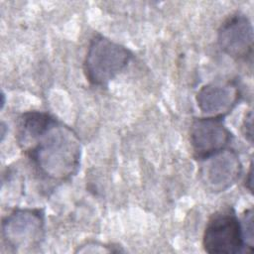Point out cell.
I'll use <instances>...</instances> for the list:
<instances>
[{
	"label": "cell",
	"instance_id": "3",
	"mask_svg": "<svg viewBox=\"0 0 254 254\" xmlns=\"http://www.w3.org/2000/svg\"><path fill=\"white\" fill-rule=\"evenodd\" d=\"M202 246L210 254H237L249 252L242 231L241 220L232 208L214 212L206 222Z\"/></svg>",
	"mask_w": 254,
	"mask_h": 254
},
{
	"label": "cell",
	"instance_id": "5",
	"mask_svg": "<svg viewBox=\"0 0 254 254\" xmlns=\"http://www.w3.org/2000/svg\"><path fill=\"white\" fill-rule=\"evenodd\" d=\"M242 173L237 153L226 148L203 160L199 170L200 181L211 192H222L231 188Z\"/></svg>",
	"mask_w": 254,
	"mask_h": 254
},
{
	"label": "cell",
	"instance_id": "6",
	"mask_svg": "<svg viewBox=\"0 0 254 254\" xmlns=\"http://www.w3.org/2000/svg\"><path fill=\"white\" fill-rule=\"evenodd\" d=\"M232 133L222 118H195L190 128V142L193 155L199 161L228 148Z\"/></svg>",
	"mask_w": 254,
	"mask_h": 254
},
{
	"label": "cell",
	"instance_id": "11",
	"mask_svg": "<svg viewBox=\"0 0 254 254\" xmlns=\"http://www.w3.org/2000/svg\"><path fill=\"white\" fill-rule=\"evenodd\" d=\"M246 176L247 178L245 180V187L248 189L249 191H252V165H250L249 172Z\"/></svg>",
	"mask_w": 254,
	"mask_h": 254
},
{
	"label": "cell",
	"instance_id": "10",
	"mask_svg": "<svg viewBox=\"0 0 254 254\" xmlns=\"http://www.w3.org/2000/svg\"><path fill=\"white\" fill-rule=\"evenodd\" d=\"M242 129H243V134L245 138L252 143V138H253V128H252V111H249L243 120L242 124Z\"/></svg>",
	"mask_w": 254,
	"mask_h": 254
},
{
	"label": "cell",
	"instance_id": "7",
	"mask_svg": "<svg viewBox=\"0 0 254 254\" xmlns=\"http://www.w3.org/2000/svg\"><path fill=\"white\" fill-rule=\"evenodd\" d=\"M253 39L252 23L242 13L228 17L217 32V43L220 50L236 61L251 60Z\"/></svg>",
	"mask_w": 254,
	"mask_h": 254
},
{
	"label": "cell",
	"instance_id": "9",
	"mask_svg": "<svg viewBox=\"0 0 254 254\" xmlns=\"http://www.w3.org/2000/svg\"><path fill=\"white\" fill-rule=\"evenodd\" d=\"M243 236L245 240V244L249 250V252L253 251V239H254V230H253V212L252 208H249L243 214V218L241 220Z\"/></svg>",
	"mask_w": 254,
	"mask_h": 254
},
{
	"label": "cell",
	"instance_id": "4",
	"mask_svg": "<svg viewBox=\"0 0 254 254\" xmlns=\"http://www.w3.org/2000/svg\"><path fill=\"white\" fill-rule=\"evenodd\" d=\"M45 234V215L39 208H17L2 220V236L14 251L39 246Z\"/></svg>",
	"mask_w": 254,
	"mask_h": 254
},
{
	"label": "cell",
	"instance_id": "2",
	"mask_svg": "<svg viewBox=\"0 0 254 254\" xmlns=\"http://www.w3.org/2000/svg\"><path fill=\"white\" fill-rule=\"evenodd\" d=\"M133 58L126 47L100 35H94L87 47L83 61L86 79L95 86H107L121 73Z\"/></svg>",
	"mask_w": 254,
	"mask_h": 254
},
{
	"label": "cell",
	"instance_id": "8",
	"mask_svg": "<svg viewBox=\"0 0 254 254\" xmlns=\"http://www.w3.org/2000/svg\"><path fill=\"white\" fill-rule=\"evenodd\" d=\"M240 88L233 80L215 81L203 85L196 93L198 108L208 117L223 118L238 103Z\"/></svg>",
	"mask_w": 254,
	"mask_h": 254
},
{
	"label": "cell",
	"instance_id": "1",
	"mask_svg": "<svg viewBox=\"0 0 254 254\" xmlns=\"http://www.w3.org/2000/svg\"><path fill=\"white\" fill-rule=\"evenodd\" d=\"M37 174L52 183H63L79 168L81 145L74 131L55 117L39 133L18 141Z\"/></svg>",
	"mask_w": 254,
	"mask_h": 254
}]
</instances>
